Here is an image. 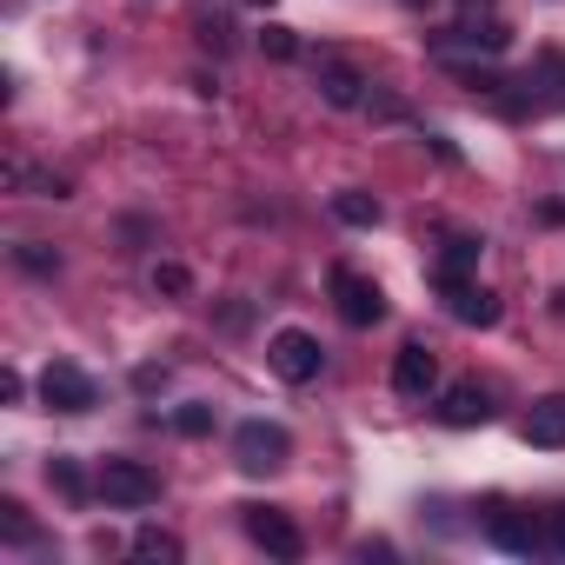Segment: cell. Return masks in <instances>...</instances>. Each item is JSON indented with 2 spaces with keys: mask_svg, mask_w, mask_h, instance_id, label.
<instances>
[{
  "mask_svg": "<svg viewBox=\"0 0 565 565\" xmlns=\"http://www.w3.org/2000/svg\"><path fill=\"white\" fill-rule=\"evenodd\" d=\"M287 459H294V439H287V426H273V419H246V426L233 433V466H239V472H253V479L279 472Z\"/></svg>",
  "mask_w": 565,
  "mask_h": 565,
  "instance_id": "1",
  "label": "cell"
},
{
  "mask_svg": "<svg viewBox=\"0 0 565 565\" xmlns=\"http://www.w3.org/2000/svg\"><path fill=\"white\" fill-rule=\"evenodd\" d=\"M100 499L107 505H120V512H140V505H153L160 499V472L153 466H140V459H100Z\"/></svg>",
  "mask_w": 565,
  "mask_h": 565,
  "instance_id": "2",
  "label": "cell"
},
{
  "mask_svg": "<svg viewBox=\"0 0 565 565\" xmlns=\"http://www.w3.org/2000/svg\"><path fill=\"white\" fill-rule=\"evenodd\" d=\"M266 366L287 380V386H307V380H320V366H327V347L313 340V333H300V327H287V333H273L266 340Z\"/></svg>",
  "mask_w": 565,
  "mask_h": 565,
  "instance_id": "3",
  "label": "cell"
},
{
  "mask_svg": "<svg viewBox=\"0 0 565 565\" xmlns=\"http://www.w3.org/2000/svg\"><path fill=\"white\" fill-rule=\"evenodd\" d=\"M393 393H399L406 406H426V399L439 393V353H433L426 340H406V347L393 353Z\"/></svg>",
  "mask_w": 565,
  "mask_h": 565,
  "instance_id": "4",
  "label": "cell"
},
{
  "mask_svg": "<svg viewBox=\"0 0 565 565\" xmlns=\"http://www.w3.org/2000/svg\"><path fill=\"white\" fill-rule=\"evenodd\" d=\"M333 300H340V320H347V327H380V320H386L380 279H366V273H353V266H333Z\"/></svg>",
  "mask_w": 565,
  "mask_h": 565,
  "instance_id": "5",
  "label": "cell"
},
{
  "mask_svg": "<svg viewBox=\"0 0 565 565\" xmlns=\"http://www.w3.org/2000/svg\"><path fill=\"white\" fill-rule=\"evenodd\" d=\"M239 525H246V539H253L259 552H273V558H300V552H307L300 525L279 512V505H239Z\"/></svg>",
  "mask_w": 565,
  "mask_h": 565,
  "instance_id": "6",
  "label": "cell"
},
{
  "mask_svg": "<svg viewBox=\"0 0 565 565\" xmlns=\"http://www.w3.org/2000/svg\"><path fill=\"white\" fill-rule=\"evenodd\" d=\"M41 406H54V413H94V406H100V386H94L74 360H54V366L41 373Z\"/></svg>",
  "mask_w": 565,
  "mask_h": 565,
  "instance_id": "7",
  "label": "cell"
},
{
  "mask_svg": "<svg viewBox=\"0 0 565 565\" xmlns=\"http://www.w3.org/2000/svg\"><path fill=\"white\" fill-rule=\"evenodd\" d=\"M486 539H492L499 552H519V558H539V552H545V525H539L532 512H492V519H486Z\"/></svg>",
  "mask_w": 565,
  "mask_h": 565,
  "instance_id": "8",
  "label": "cell"
},
{
  "mask_svg": "<svg viewBox=\"0 0 565 565\" xmlns=\"http://www.w3.org/2000/svg\"><path fill=\"white\" fill-rule=\"evenodd\" d=\"M320 100H327V107H340V114L366 107V74H360L353 61L327 54V61H320Z\"/></svg>",
  "mask_w": 565,
  "mask_h": 565,
  "instance_id": "9",
  "label": "cell"
},
{
  "mask_svg": "<svg viewBox=\"0 0 565 565\" xmlns=\"http://www.w3.org/2000/svg\"><path fill=\"white\" fill-rule=\"evenodd\" d=\"M479 253H486V239H472V233H452L446 246H439V259H433V287L446 294V287H466L472 279V266H479Z\"/></svg>",
  "mask_w": 565,
  "mask_h": 565,
  "instance_id": "10",
  "label": "cell"
},
{
  "mask_svg": "<svg viewBox=\"0 0 565 565\" xmlns=\"http://www.w3.org/2000/svg\"><path fill=\"white\" fill-rule=\"evenodd\" d=\"M525 446H545V452H558L565 446V393H545V399H532V413H525Z\"/></svg>",
  "mask_w": 565,
  "mask_h": 565,
  "instance_id": "11",
  "label": "cell"
},
{
  "mask_svg": "<svg viewBox=\"0 0 565 565\" xmlns=\"http://www.w3.org/2000/svg\"><path fill=\"white\" fill-rule=\"evenodd\" d=\"M439 419H446V426H486V419H492V393L472 386V380H459V386L439 399Z\"/></svg>",
  "mask_w": 565,
  "mask_h": 565,
  "instance_id": "12",
  "label": "cell"
},
{
  "mask_svg": "<svg viewBox=\"0 0 565 565\" xmlns=\"http://www.w3.org/2000/svg\"><path fill=\"white\" fill-rule=\"evenodd\" d=\"M446 313L459 320V327H499V300L486 294V287H446Z\"/></svg>",
  "mask_w": 565,
  "mask_h": 565,
  "instance_id": "13",
  "label": "cell"
},
{
  "mask_svg": "<svg viewBox=\"0 0 565 565\" xmlns=\"http://www.w3.org/2000/svg\"><path fill=\"white\" fill-rule=\"evenodd\" d=\"M333 220H347V226H380L386 206H380L366 186H340V193H333Z\"/></svg>",
  "mask_w": 565,
  "mask_h": 565,
  "instance_id": "14",
  "label": "cell"
},
{
  "mask_svg": "<svg viewBox=\"0 0 565 565\" xmlns=\"http://www.w3.org/2000/svg\"><path fill=\"white\" fill-rule=\"evenodd\" d=\"M134 558H160V565H180V558H186V545H180L167 525H140V532H134Z\"/></svg>",
  "mask_w": 565,
  "mask_h": 565,
  "instance_id": "15",
  "label": "cell"
},
{
  "mask_svg": "<svg viewBox=\"0 0 565 565\" xmlns=\"http://www.w3.org/2000/svg\"><path fill=\"white\" fill-rule=\"evenodd\" d=\"M0 532H8L14 545H34V539H41V525L28 519V505H21V499H0Z\"/></svg>",
  "mask_w": 565,
  "mask_h": 565,
  "instance_id": "16",
  "label": "cell"
},
{
  "mask_svg": "<svg viewBox=\"0 0 565 565\" xmlns=\"http://www.w3.org/2000/svg\"><path fill=\"white\" fill-rule=\"evenodd\" d=\"M259 54H266V61H300L294 28H266V34H259Z\"/></svg>",
  "mask_w": 565,
  "mask_h": 565,
  "instance_id": "17",
  "label": "cell"
},
{
  "mask_svg": "<svg viewBox=\"0 0 565 565\" xmlns=\"http://www.w3.org/2000/svg\"><path fill=\"white\" fill-rule=\"evenodd\" d=\"M47 479H54L67 499H87V472H81L74 459H54V466H47Z\"/></svg>",
  "mask_w": 565,
  "mask_h": 565,
  "instance_id": "18",
  "label": "cell"
},
{
  "mask_svg": "<svg viewBox=\"0 0 565 565\" xmlns=\"http://www.w3.org/2000/svg\"><path fill=\"white\" fill-rule=\"evenodd\" d=\"M153 287H160V294H173V300H180V294H186V287H193V279H186V266H173V259H167V266H153Z\"/></svg>",
  "mask_w": 565,
  "mask_h": 565,
  "instance_id": "19",
  "label": "cell"
},
{
  "mask_svg": "<svg viewBox=\"0 0 565 565\" xmlns=\"http://www.w3.org/2000/svg\"><path fill=\"white\" fill-rule=\"evenodd\" d=\"M173 426H180L186 439H200V433H213V413H206V406H180V413H173Z\"/></svg>",
  "mask_w": 565,
  "mask_h": 565,
  "instance_id": "20",
  "label": "cell"
},
{
  "mask_svg": "<svg viewBox=\"0 0 565 565\" xmlns=\"http://www.w3.org/2000/svg\"><path fill=\"white\" fill-rule=\"evenodd\" d=\"M28 186H34L41 200H67V193H74V180H67V173H34Z\"/></svg>",
  "mask_w": 565,
  "mask_h": 565,
  "instance_id": "21",
  "label": "cell"
},
{
  "mask_svg": "<svg viewBox=\"0 0 565 565\" xmlns=\"http://www.w3.org/2000/svg\"><path fill=\"white\" fill-rule=\"evenodd\" d=\"M14 259H21L28 273H61V253H47V246H21Z\"/></svg>",
  "mask_w": 565,
  "mask_h": 565,
  "instance_id": "22",
  "label": "cell"
},
{
  "mask_svg": "<svg viewBox=\"0 0 565 565\" xmlns=\"http://www.w3.org/2000/svg\"><path fill=\"white\" fill-rule=\"evenodd\" d=\"M545 552H552V558H565V505H552V512H545Z\"/></svg>",
  "mask_w": 565,
  "mask_h": 565,
  "instance_id": "23",
  "label": "cell"
},
{
  "mask_svg": "<svg viewBox=\"0 0 565 565\" xmlns=\"http://www.w3.org/2000/svg\"><path fill=\"white\" fill-rule=\"evenodd\" d=\"M459 8H466V14H486V8H492V0H459Z\"/></svg>",
  "mask_w": 565,
  "mask_h": 565,
  "instance_id": "24",
  "label": "cell"
},
{
  "mask_svg": "<svg viewBox=\"0 0 565 565\" xmlns=\"http://www.w3.org/2000/svg\"><path fill=\"white\" fill-rule=\"evenodd\" d=\"M253 8H273V0H253Z\"/></svg>",
  "mask_w": 565,
  "mask_h": 565,
  "instance_id": "25",
  "label": "cell"
},
{
  "mask_svg": "<svg viewBox=\"0 0 565 565\" xmlns=\"http://www.w3.org/2000/svg\"><path fill=\"white\" fill-rule=\"evenodd\" d=\"M406 8H426V0H406Z\"/></svg>",
  "mask_w": 565,
  "mask_h": 565,
  "instance_id": "26",
  "label": "cell"
}]
</instances>
